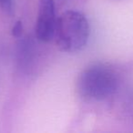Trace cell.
Masks as SVG:
<instances>
[{
    "mask_svg": "<svg viewBox=\"0 0 133 133\" xmlns=\"http://www.w3.org/2000/svg\"><path fill=\"white\" fill-rule=\"evenodd\" d=\"M0 8L8 14H11L14 10V0H0Z\"/></svg>",
    "mask_w": 133,
    "mask_h": 133,
    "instance_id": "277c9868",
    "label": "cell"
},
{
    "mask_svg": "<svg viewBox=\"0 0 133 133\" xmlns=\"http://www.w3.org/2000/svg\"><path fill=\"white\" fill-rule=\"evenodd\" d=\"M89 34L90 28L87 17L81 12L69 10L57 18L54 38L61 51L75 53L85 48Z\"/></svg>",
    "mask_w": 133,
    "mask_h": 133,
    "instance_id": "7a4b0ae2",
    "label": "cell"
},
{
    "mask_svg": "<svg viewBox=\"0 0 133 133\" xmlns=\"http://www.w3.org/2000/svg\"><path fill=\"white\" fill-rule=\"evenodd\" d=\"M119 87V75L111 66L98 63L89 66L78 77V90L90 100L108 99Z\"/></svg>",
    "mask_w": 133,
    "mask_h": 133,
    "instance_id": "6da1fadb",
    "label": "cell"
},
{
    "mask_svg": "<svg viewBox=\"0 0 133 133\" xmlns=\"http://www.w3.org/2000/svg\"><path fill=\"white\" fill-rule=\"evenodd\" d=\"M57 20L54 0H39L35 28L36 37L39 41L48 43L54 38Z\"/></svg>",
    "mask_w": 133,
    "mask_h": 133,
    "instance_id": "3957f363",
    "label": "cell"
},
{
    "mask_svg": "<svg viewBox=\"0 0 133 133\" xmlns=\"http://www.w3.org/2000/svg\"><path fill=\"white\" fill-rule=\"evenodd\" d=\"M23 33V25L21 21H17L12 28V35L15 37H20Z\"/></svg>",
    "mask_w": 133,
    "mask_h": 133,
    "instance_id": "5b68a950",
    "label": "cell"
}]
</instances>
